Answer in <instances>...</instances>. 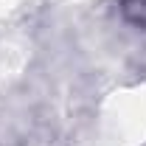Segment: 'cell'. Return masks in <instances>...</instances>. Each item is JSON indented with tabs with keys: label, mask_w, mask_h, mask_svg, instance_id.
<instances>
[{
	"label": "cell",
	"mask_w": 146,
	"mask_h": 146,
	"mask_svg": "<svg viewBox=\"0 0 146 146\" xmlns=\"http://www.w3.org/2000/svg\"><path fill=\"white\" fill-rule=\"evenodd\" d=\"M118 14L129 28L146 31V0H118Z\"/></svg>",
	"instance_id": "1"
}]
</instances>
